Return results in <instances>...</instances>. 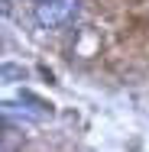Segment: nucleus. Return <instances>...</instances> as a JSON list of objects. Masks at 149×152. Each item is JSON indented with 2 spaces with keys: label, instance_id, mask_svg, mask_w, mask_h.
Wrapping results in <instances>:
<instances>
[{
  "label": "nucleus",
  "instance_id": "obj_2",
  "mask_svg": "<svg viewBox=\"0 0 149 152\" xmlns=\"http://www.w3.org/2000/svg\"><path fill=\"white\" fill-rule=\"evenodd\" d=\"M13 113H20L29 123H42V120L52 117V104L36 97V94H29V91H20L16 100H3V117H13Z\"/></svg>",
  "mask_w": 149,
  "mask_h": 152
},
{
  "label": "nucleus",
  "instance_id": "obj_1",
  "mask_svg": "<svg viewBox=\"0 0 149 152\" xmlns=\"http://www.w3.org/2000/svg\"><path fill=\"white\" fill-rule=\"evenodd\" d=\"M81 13V0H39L32 16L42 29H62L68 23H75Z\"/></svg>",
  "mask_w": 149,
  "mask_h": 152
},
{
  "label": "nucleus",
  "instance_id": "obj_3",
  "mask_svg": "<svg viewBox=\"0 0 149 152\" xmlns=\"http://www.w3.org/2000/svg\"><path fill=\"white\" fill-rule=\"evenodd\" d=\"M0 78H3L7 84H13V81H26V68H23V65H13V61H3Z\"/></svg>",
  "mask_w": 149,
  "mask_h": 152
}]
</instances>
